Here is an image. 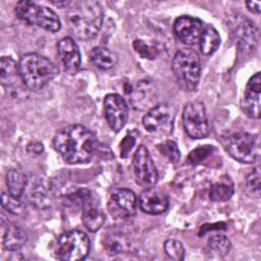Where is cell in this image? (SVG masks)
I'll use <instances>...</instances> for the list:
<instances>
[{
  "label": "cell",
  "instance_id": "9c48e42d",
  "mask_svg": "<svg viewBox=\"0 0 261 261\" xmlns=\"http://www.w3.org/2000/svg\"><path fill=\"white\" fill-rule=\"evenodd\" d=\"M175 111L167 103H159L148 110L143 117L144 127L151 134L168 136L172 133Z\"/></svg>",
  "mask_w": 261,
  "mask_h": 261
},
{
  "label": "cell",
  "instance_id": "5b68a950",
  "mask_svg": "<svg viewBox=\"0 0 261 261\" xmlns=\"http://www.w3.org/2000/svg\"><path fill=\"white\" fill-rule=\"evenodd\" d=\"M15 13L28 24L38 25L49 32H57L61 28L60 19L54 10L34 1L17 2Z\"/></svg>",
  "mask_w": 261,
  "mask_h": 261
},
{
  "label": "cell",
  "instance_id": "f35d334b",
  "mask_svg": "<svg viewBox=\"0 0 261 261\" xmlns=\"http://www.w3.org/2000/svg\"><path fill=\"white\" fill-rule=\"evenodd\" d=\"M51 3L59 8H64L70 5L71 1H67V0H60V1H55V0H51Z\"/></svg>",
  "mask_w": 261,
  "mask_h": 261
},
{
  "label": "cell",
  "instance_id": "5bb4252c",
  "mask_svg": "<svg viewBox=\"0 0 261 261\" xmlns=\"http://www.w3.org/2000/svg\"><path fill=\"white\" fill-rule=\"evenodd\" d=\"M108 207L114 217H132L135 215L137 208L136 195L129 189H116L111 194Z\"/></svg>",
  "mask_w": 261,
  "mask_h": 261
},
{
  "label": "cell",
  "instance_id": "d6a6232c",
  "mask_svg": "<svg viewBox=\"0 0 261 261\" xmlns=\"http://www.w3.org/2000/svg\"><path fill=\"white\" fill-rule=\"evenodd\" d=\"M159 152L165 156L171 163L176 164L180 159V152L175 142L173 141H165L157 145Z\"/></svg>",
  "mask_w": 261,
  "mask_h": 261
},
{
  "label": "cell",
  "instance_id": "8fae6325",
  "mask_svg": "<svg viewBox=\"0 0 261 261\" xmlns=\"http://www.w3.org/2000/svg\"><path fill=\"white\" fill-rule=\"evenodd\" d=\"M229 25L232 34L238 39L241 50L248 53L256 49L259 41V32L253 21L243 15H236Z\"/></svg>",
  "mask_w": 261,
  "mask_h": 261
},
{
  "label": "cell",
  "instance_id": "74e56055",
  "mask_svg": "<svg viewBox=\"0 0 261 261\" xmlns=\"http://www.w3.org/2000/svg\"><path fill=\"white\" fill-rule=\"evenodd\" d=\"M246 5L248 7V9L253 12V13H259L260 12V5L261 2L260 1H247Z\"/></svg>",
  "mask_w": 261,
  "mask_h": 261
},
{
  "label": "cell",
  "instance_id": "ac0fdd59",
  "mask_svg": "<svg viewBox=\"0 0 261 261\" xmlns=\"http://www.w3.org/2000/svg\"><path fill=\"white\" fill-rule=\"evenodd\" d=\"M57 52L65 69L74 73L81 66V52L75 41L70 37L62 38L57 44Z\"/></svg>",
  "mask_w": 261,
  "mask_h": 261
},
{
  "label": "cell",
  "instance_id": "7402d4cb",
  "mask_svg": "<svg viewBox=\"0 0 261 261\" xmlns=\"http://www.w3.org/2000/svg\"><path fill=\"white\" fill-rule=\"evenodd\" d=\"M18 80L21 81L18 63H16L11 57L3 56L1 58L0 65V81L4 87H15L17 86Z\"/></svg>",
  "mask_w": 261,
  "mask_h": 261
},
{
  "label": "cell",
  "instance_id": "ba28073f",
  "mask_svg": "<svg viewBox=\"0 0 261 261\" xmlns=\"http://www.w3.org/2000/svg\"><path fill=\"white\" fill-rule=\"evenodd\" d=\"M182 124L192 139H203L210 134V125L205 106L200 101L189 102L182 111Z\"/></svg>",
  "mask_w": 261,
  "mask_h": 261
},
{
  "label": "cell",
  "instance_id": "8d00e7d4",
  "mask_svg": "<svg viewBox=\"0 0 261 261\" xmlns=\"http://www.w3.org/2000/svg\"><path fill=\"white\" fill-rule=\"evenodd\" d=\"M27 149H28V151H29L30 153L39 155V154H41V153L43 152L44 146H43V144L40 143V142H32V143H30V144L28 145Z\"/></svg>",
  "mask_w": 261,
  "mask_h": 261
},
{
  "label": "cell",
  "instance_id": "d6986e66",
  "mask_svg": "<svg viewBox=\"0 0 261 261\" xmlns=\"http://www.w3.org/2000/svg\"><path fill=\"white\" fill-rule=\"evenodd\" d=\"M29 200L35 207L39 209H46L52 204L53 188L49 182L39 179L33 185L29 195Z\"/></svg>",
  "mask_w": 261,
  "mask_h": 261
},
{
  "label": "cell",
  "instance_id": "2e32d148",
  "mask_svg": "<svg viewBox=\"0 0 261 261\" xmlns=\"http://www.w3.org/2000/svg\"><path fill=\"white\" fill-rule=\"evenodd\" d=\"M204 24L201 19L189 15H182L175 19L173 31L176 37L187 45H194L199 42Z\"/></svg>",
  "mask_w": 261,
  "mask_h": 261
},
{
  "label": "cell",
  "instance_id": "277c9868",
  "mask_svg": "<svg viewBox=\"0 0 261 261\" xmlns=\"http://www.w3.org/2000/svg\"><path fill=\"white\" fill-rule=\"evenodd\" d=\"M176 83L186 92H193L197 89L201 64L197 52L193 49H181L177 51L172 59L171 65Z\"/></svg>",
  "mask_w": 261,
  "mask_h": 261
},
{
  "label": "cell",
  "instance_id": "484cf974",
  "mask_svg": "<svg viewBox=\"0 0 261 261\" xmlns=\"http://www.w3.org/2000/svg\"><path fill=\"white\" fill-rule=\"evenodd\" d=\"M28 185V176L17 169H9L6 173V186L8 193L20 198Z\"/></svg>",
  "mask_w": 261,
  "mask_h": 261
},
{
  "label": "cell",
  "instance_id": "9a60e30c",
  "mask_svg": "<svg viewBox=\"0 0 261 261\" xmlns=\"http://www.w3.org/2000/svg\"><path fill=\"white\" fill-rule=\"evenodd\" d=\"M260 93H261V74L256 72L248 82L244 96L241 100L243 111L251 118L260 117Z\"/></svg>",
  "mask_w": 261,
  "mask_h": 261
},
{
  "label": "cell",
  "instance_id": "ffe728a7",
  "mask_svg": "<svg viewBox=\"0 0 261 261\" xmlns=\"http://www.w3.org/2000/svg\"><path fill=\"white\" fill-rule=\"evenodd\" d=\"M28 236L25 231L12 223H7L3 226L2 233V247L7 251H17L27 243Z\"/></svg>",
  "mask_w": 261,
  "mask_h": 261
},
{
  "label": "cell",
  "instance_id": "603a6c76",
  "mask_svg": "<svg viewBox=\"0 0 261 261\" xmlns=\"http://www.w3.org/2000/svg\"><path fill=\"white\" fill-rule=\"evenodd\" d=\"M230 247L231 244L227 237L223 234H215L209 238L205 247V253L209 258L221 259L227 255Z\"/></svg>",
  "mask_w": 261,
  "mask_h": 261
},
{
  "label": "cell",
  "instance_id": "4fadbf2b",
  "mask_svg": "<svg viewBox=\"0 0 261 261\" xmlns=\"http://www.w3.org/2000/svg\"><path fill=\"white\" fill-rule=\"evenodd\" d=\"M129 102L137 110H149L157 103L158 89L150 80H141L128 90Z\"/></svg>",
  "mask_w": 261,
  "mask_h": 261
},
{
  "label": "cell",
  "instance_id": "1f68e13d",
  "mask_svg": "<svg viewBox=\"0 0 261 261\" xmlns=\"http://www.w3.org/2000/svg\"><path fill=\"white\" fill-rule=\"evenodd\" d=\"M164 252L165 254L172 260L175 261H181L185 258V248L182 246V244L177 241V240H173V239H169L166 240L164 245Z\"/></svg>",
  "mask_w": 261,
  "mask_h": 261
},
{
  "label": "cell",
  "instance_id": "7a4b0ae2",
  "mask_svg": "<svg viewBox=\"0 0 261 261\" xmlns=\"http://www.w3.org/2000/svg\"><path fill=\"white\" fill-rule=\"evenodd\" d=\"M103 8L95 0L73 1L68 6L65 20L69 32L79 40L95 38L103 22Z\"/></svg>",
  "mask_w": 261,
  "mask_h": 261
},
{
  "label": "cell",
  "instance_id": "f1b7e54d",
  "mask_svg": "<svg viewBox=\"0 0 261 261\" xmlns=\"http://www.w3.org/2000/svg\"><path fill=\"white\" fill-rule=\"evenodd\" d=\"M1 204L6 211L15 215H22L25 211V206L19 200V198L14 197L9 193H2Z\"/></svg>",
  "mask_w": 261,
  "mask_h": 261
},
{
  "label": "cell",
  "instance_id": "6da1fadb",
  "mask_svg": "<svg viewBox=\"0 0 261 261\" xmlns=\"http://www.w3.org/2000/svg\"><path fill=\"white\" fill-rule=\"evenodd\" d=\"M53 145L69 164L87 163L99 151L101 144L92 130L82 124H71L56 133Z\"/></svg>",
  "mask_w": 261,
  "mask_h": 261
},
{
  "label": "cell",
  "instance_id": "d4e9b609",
  "mask_svg": "<svg viewBox=\"0 0 261 261\" xmlns=\"http://www.w3.org/2000/svg\"><path fill=\"white\" fill-rule=\"evenodd\" d=\"M82 219L89 231L96 232L103 226L105 222V214L100 208L87 203L83 209Z\"/></svg>",
  "mask_w": 261,
  "mask_h": 261
},
{
  "label": "cell",
  "instance_id": "d590c367",
  "mask_svg": "<svg viewBox=\"0 0 261 261\" xmlns=\"http://www.w3.org/2000/svg\"><path fill=\"white\" fill-rule=\"evenodd\" d=\"M135 145V140L134 138L126 136L123 141L121 142V157H126V155L128 154V152L132 150L133 146Z\"/></svg>",
  "mask_w": 261,
  "mask_h": 261
},
{
  "label": "cell",
  "instance_id": "4316f807",
  "mask_svg": "<svg viewBox=\"0 0 261 261\" xmlns=\"http://www.w3.org/2000/svg\"><path fill=\"white\" fill-rule=\"evenodd\" d=\"M104 248L110 255L120 254L132 249L130 241L121 233L109 234L104 239Z\"/></svg>",
  "mask_w": 261,
  "mask_h": 261
},
{
  "label": "cell",
  "instance_id": "cb8c5ba5",
  "mask_svg": "<svg viewBox=\"0 0 261 261\" xmlns=\"http://www.w3.org/2000/svg\"><path fill=\"white\" fill-rule=\"evenodd\" d=\"M220 36L217 30L212 24H206L201 33L199 43L201 52L204 55L213 54L220 45Z\"/></svg>",
  "mask_w": 261,
  "mask_h": 261
},
{
  "label": "cell",
  "instance_id": "e0dca14e",
  "mask_svg": "<svg viewBox=\"0 0 261 261\" xmlns=\"http://www.w3.org/2000/svg\"><path fill=\"white\" fill-rule=\"evenodd\" d=\"M168 197L163 191L153 187L143 191L139 198V206L147 214L158 215L168 209Z\"/></svg>",
  "mask_w": 261,
  "mask_h": 261
},
{
  "label": "cell",
  "instance_id": "83f0119b",
  "mask_svg": "<svg viewBox=\"0 0 261 261\" xmlns=\"http://www.w3.org/2000/svg\"><path fill=\"white\" fill-rule=\"evenodd\" d=\"M232 194L233 185L228 178L227 180H220L213 184L209 192V198L214 202H224L229 200Z\"/></svg>",
  "mask_w": 261,
  "mask_h": 261
},
{
  "label": "cell",
  "instance_id": "3957f363",
  "mask_svg": "<svg viewBox=\"0 0 261 261\" xmlns=\"http://www.w3.org/2000/svg\"><path fill=\"white\" fill-rule=\"evenodd\" d=\"M18 69L23 85L31 90H41L58 73V66L49 58L39 53H27L18 62Z\"/></svg>",
  "mask_w": 261,
  "mask_h": 261
},
{
  "label": "cell",
  "instance_id": "f546056e",
  "mask_svg": "<svg viewBox=\"0 0 261 261\" xmlns=\"http://www.w3.org/2000/svg\"><path fill=\"white\" fill-rule=\"evenodd\" d=\"M260 167L256 166L246 177L245 191L252 198L260 197Z\"/></svg>",
  "mask_w": 261,
  "mask_h": 261
},
{
  "label": "cell",
  "instance_id": "44dd1931",
  "mask_svg": "<svg viewBox=\"0 0 261 261\" xmlns=\"http://www.w3.org/2000/svg\"><path fill=\"white\" fill-rule=\"evenodd\" d=\"M91 62L98 68L102 70H108L112 68L117 63V55L112 50L97 46L94 47L89 54Z\"/></svg>",
  "mask_w": 261,
  "mask_h": 261
},
{
  "label": "cell",
  "instance_id": "7c38bea8",
  "mask_svg": "<svg viewBox=\"0 0 261 261\" xmlns=\"http://www.w3.org/2000/svg\"><path fill=\"white\" fill-rule=\"evenodd\" d=\"M105 118L110 128L118 133L125 125L128 117V106L123 97L118 94H108L104 98Z\"/></svg>",
  "mask_w": 261,
  "mask_h": 261
},
{
  "label": "cell",
  "instance_id": "52a82bcc",
  "mask_svg": "<svg viewBox=\"0 0 261 261\" xmlns=\"http://www.w3.org/2000/svg\"><path fill=\"white\" fill-rule=\"evenodd\" d=\"M225 149L228 154L242 163H255L260 156L258 136L245 132L232 134L226 139Z\"/></svg>",
  "mask_w": 261,
  "mask_h": 261
},
{
  "label": "cell",
  "instance_id": "30bf717a",
  "mask_svg": "<svg viewBox=\"0 0 261 261\" xmlns=\"http://www.w3.org/2000/svg\"><path fill=\"white\" fill-rule=\"evenodd\" d=\"M134 173L138 184L145 188L153 187L158 180V171L148 148L139 146L133 159Z\"/></svg>",
  "mask_w": 261,
  "mask_h": 261
},
{
  "label": "cell",
  "instance_id": "4dcf8cb0",
  "mask_svg": "<svg viewBox=\"0 0 261 261\" xmlns=\"http://www.w3.org/2000/svg\"><path fill=\"white\" fill-rule=\"evenodd\" d=\"M91 198V193L87 189H79L75 192L66 195L63 198L65 206H85Z\"/></svg>",
  "mask_w": 261,
  "mask_h": 261
},
{
  "label": "cell",
  "instance_id": "836d02e7",
  "mask_svg": "<svg viewBox=\"0 0 261 261\" xmlns=\"http://www.w3.org/2000/svg\"><path fill=\"white\" fill-rule=\"evenodd\" d=\"M214 150L213 146H200L199 148L193 150L187 158V161L190 164H198L201 163L204 159H206Z\"/></svg>",
  "mask_w": 261,
  "mask_h": 261
},
{
  "label": "cell",
  "instance_id": "e575fe53",
  "mask_svg": "<svg viewBox=\"0 0 261 261\" xmlns=\"http://www.w3.org/2000/svg\"><path fill=\"white\" fill-rule=\"evenodd\" d=\"M134 47L136 51L144 58H154L156 56L157 50L154 47L146 44L143 40H136L134 42Z\"/></svg>",
  "mask_w": 261,
  "mask_h": 261
},
{
  "label": "cell",
  "instance_id": "8992f818",
  "mask_svg": "<svg viewBox=\"0 0 261 261\" xmlns=\"http://www.w3.org/2000/svg\"><path fill=\"white\" fill-rule=\"evenodd\" d=\"M90 240L84 231H66L57 239L54 247V256L62 261L83 260L90 252Z\"/></svg>",
  "mask_w": 261,
  "mask_h": 261
}]
</instances>
